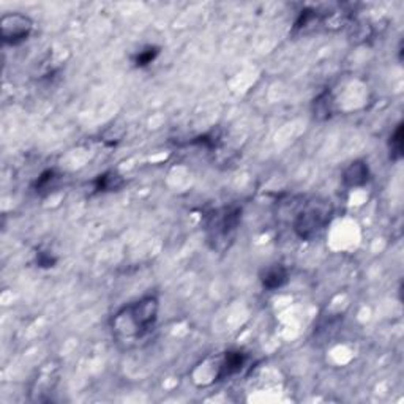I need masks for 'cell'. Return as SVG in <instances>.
<instances>
[{
  "instance_id": "9c48e42d",
  "label": "cell",
  "mask_w": 404,
  "mask_h": 404,
  "mask_svg": "<svg viewBox=\"0 0 404 404\" xmlns=\"http://www.w3.org/2000/svg\"><path fill=\"white\" fill-rule=\"evenodd\" d=\"M403 136H404V126L403 124H398L396 128L392 131L389 140V153L392 161H400L403 158Z\"/></svg>"
},
{
  "instance_id": "8fae6325",
  "label": "cell",
  "mask_w": 404,
  "mask_h": 404,
  "mask_svg": "<svg viewBox=\"0 0 404 404\" xmlns=\"http://www.w3.org/2000/svg\"><path fill=\"white\" fill-rule=\"evenodd\" d=\"M56 178V171L54 169H46L44 172H42L40 174V177L37 178V182H35V190L40 193V192H43V190H46L49 187L51 183H53V180Z\"/></svg>"
},
{
  "instance_id": "30bf717a",
  "label": "cell",
  "mask_w": 404,
  "mask_h": 404,
  "mask_svg": "<svg viewBox=\"0 0 404 404\" xmlns=\"http://www.w3.org/2000/svg\"><path fill=\"white\" fill-rule=\"evenodd\" d=\"M160 53H161L160 46H146V48L141 49L140 53L133 56V63H135L136 68H146L150 63L157 60Z\"/></svg>"
},
{
  "instance_id": "52a82bcc",
  "label": "cell",
  "mask_w": 404,
  "mask_h": 404,
  "mask_svg": "<svg viewBox=\"0 0 404 404\" xmlns=\"http://www.w3.org/2000/svg\"><path fill=\"white\" fill-rule=\"evenodd\" d=\"M259 280H261V285L264 289L276 291V289H281V287L286 285L287 280H289V273H287L285 265L273 264V265H270V267L262 270L261 275H259Z\"/></svg>"
},
{
  "instance_id": "7c38bea8",
  "label": "cell",
  "mask_w": 404,
  "mask_h": 404,
  "mask_svg": "<svg viewBox=\"0 0 404 404\" xmlns=\"http://www.w3.org/2000/svg\"><path fill=\"white\" fill-rule=\"evenodd\" d=\"M37 264H38V267H42V269H51L57 264V259L51 255L49 251H38Z\"/></svg>"
},
{
  "instance_id": "6da1fadb",
  "label": "cell",
  "mask_w": 404,
  "mask_h": 404,
  "mask_svg": "<svg viewBox=\"0 0 404 404\" xmlns=\"http://www.w3.org/2000/svg\"><path fill=\"white\" fill-rule=\"evenodd\" d=\"M158 319V298L147 296L137 302L119 311L114 317L112 327L120 339H137L146 338L153 330Z\"/></svg>"
},
{
  "instance_id": "7a4b0ae2",
  "label": "cell",
  "mask_w": 404,
  "mask_h": 404,
  "mask_svg": "<svg viewBox=\"0 0 404 404\" xmlns=\"http://www.w3.org/2000/svg\"><path fill=\"white\" fill-rule=\"evenodd\" d=\"M240 220L242 209L235 205L223 207L212 213L207 221V239L213 250L223 251L229 248V244L234 240L240 226Z\"/></svg>"
},
{
  "instance_id": "ba28073f",
  "label": "cell",
  "mask_w": 404,
  "mask_h": 404,
  "mask_svg": "<svg viewBox=\"0 0 404 404\" xmlns=\"http://www.w3.org/2000/svg\"><path fill=\"white\" fill-rule=\"evenodd\" d=\"M95 192L96 193H109V192H117L119 188L124 187V178L120 174L114 171L105 172V174L98 176L95 178Z\"/></svg>"
},
{
  "instance_id": "5b68a950",
  "label": "cell",
  "mask_w": 404,
  "mask_h": 404,
  "mask_svg": "<svg viewBox=\"0 0 404 404\" xmlns=\"http://www.w3.org/2000/svg\"><path fill=\"white\" fill-rule=\"evenodd\" d=\"M369 166L365 160H355L352 161L349 166L344 167L342 180L346 188L349 190H355V188H362L369 182Z\"/></svg>"
},
{
  "instance_id": "277c9868",
  "label": "cell",
  "mask_w": 404,
  "mask_h": 404,
  "mask_svg": "<svg viewBox=\"0 0 404 404\" xmlns=\"http://www.w3.org/2000/svg\"><path fill=\"white\" fill-rule=\"evenodd\" d=\"M33 31V21L26 15L8 13L0 18V32L5 44L18 46L31 37Z\"/></svg>"
},
{
  "instance_id": "8992f818",
  "label": "cell",
  "mask_w": 404,
  "mask_h": 404,
  "mask_svg": "<svg viewBox=\"0 0 404 404\" xmlns=\"http://www.w3.org/2000/svg\"><path fill=\"white\" fill-rule=\"evenodd\" d=\"M248 357L245 352L242 351H229L224 354L223 360L220 363V368H218L217 380H224L234 374H237L244 365L246 363Z\"/></svg>"
},
{
  "instance_id": "3957f363",
  "label": "cell",
  "mask_w": 404,
  "mask_h": 404,
  "mask_svg": "<svg viewBox=\"0 0 404 404\" xmlns=\"http://www.w3.org/2000/svg\"><path fill=\"white\" fill-rule=\"evenodd\" d=\"M330 220V212L321 205H310L297 213L294 220V233L302 240H313L319 235Z\"/></svg>"
}]
</instances>
